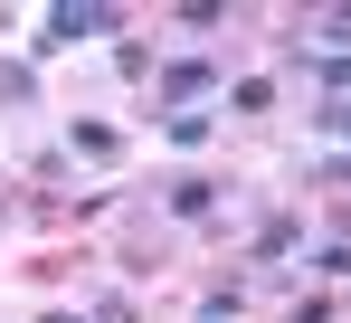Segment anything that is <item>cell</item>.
<instances>
[{"label": "cell", "instance_id": "9c48e42d", "mask_svg": "<svg viewBox=\"0 0 351 323\" xmlns=\"http://www.w3.org/2000/svg\"><path fill=\"white\" fill-rule=\"evenodd\" d=\"M313 124H323V133H342V143H351V96H342V105H323Z\"/></svg>", "mask_w": 351, "mask_h": 323}, {"label": "cell", "instance_id": "5b68a950", "mask_svg": "<svg viewBox=\"0 0 351 323\" xmlns=\"http://www.w3.org/2000/svg\"><path fill=\"white\" fill-rule=\"evenodd\" d=\"M304 276H313V285H342L351 276V238H323V247L304 257Z\"/></svg>", "mask_w": 351, "mask_h": 323}, {"label": "cell", "instance_id": "277c9868", "mask_svg": "<svg viewBox=\"0 0 351 323\" xmlns=\"http://www.w3.org/2000/svg\"><path fill=\"white\" fill-rule=\"evenodd\" d=\"M304 38H332V48L351 57V10H313V19H294V48H304Z\"/></svg>", "mask_w": 351, "mask_h": 323}, {"label": "cell", "instance_id": "6da1fadb", "mask_svg": "<svg viewBox=\"0 0 351 323\" xmlns=\"http://www.w3.org/2000/svg\"><path fill=\"white\" fill-rule=\"evenodd\" d=\"M105 29H123V10H48L38 48H76V38H105Z\"/></svg>", "mask_w": 351, "mask_h": 323}, {"label": "cell", "instance_id": "8992f818", "mask_svg": "<svg viewBox=\"0 0 351 323\" xmlns=\"http://www.w3.org/2000/svg\"><path fill=\"white\" fill-rule=\"evenodd\" d=\"M76 153H86V162H114L123 133H114V124H76Z\"/></svg>", "mask_w": 351, "mask_h": 323}, {"label": "cell", "instance_id": "7a4b0ae2", "mask_svg": "<svg viewBox=\"0 0 351 323\" xmlns=\"http://www.w3.org/2000/svg\"><path fill=\"white\" fill-rule=\"evenodd\" d=\"M209 210H219V181L180 171V181H171V219H209Z\"/></svg>", "mask_w": 351, "mask_h": 323}, {"label": "cell", "instance_id": "ba28073f", "mask_svg": "<svg viewBox=\"0 0 351 323\" xmlns=\"http://www.w3.org/2000/svg\"><path fill=\"white\" fill-rule=\"evenodd\" d=\"M0 96H10V105H29V96H38V76H29V67H0Z\"/></svg>", "mask_w": 351, "mask_h": 323}, {"label": "cell", "instance_id": "3957f363", "mask_svg": "<svg viewBox=\"0 0 351 323\" xmlns=\"http://www.w3.org/2000/svg\"><path fill=\"white\" fill-rule=\"evenodd\" d=\"M209 76H219L209 57H171V67H162V86H171L180 105H190V96H209Z\"/></svg>", "mask_w": 351, "mask_h": 323}, {"label": "cell", "instance_id": "52a82bcc", "mask_svg": "<svg viewBox=\"0 0 351 323\" xmlns=\"http://www.w3.org/2000/svg\"><path fill=\"white\" fill-rule=\"evenodd\" d=\"M294 238H304V228H294V219H266V228H256V257H285Z\"/></svg>", "mask_w": 351, "mask_h": 323}]
</instances>
